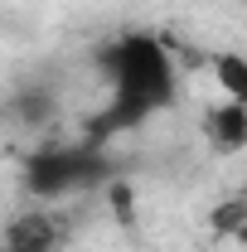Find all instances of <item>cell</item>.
<instances>
[{
    "instance_id": "cell-6",
    "label": "cell",
    "mask_w": 247,
    "mask_h": 252,
    "mask_svg": "<svg viewBox=\"0 0 247 252\" xmlns=\"http://www.w3.org/2000/svg\"><path fill=\"white\" fill-rule=\"evenodd\" d=\"M233 243H243V248H247V223H243V228H238V238H233Z\"/></svg>"
},
{
    "instance_id": "cell-4",
    "label": "cell",
    "mask_w": 247,
    "mask_h": 252,
    "mask_svg": "<svg viewBox=\"0 0 247 252\" xmlns=\"http://www.w3.org/2000/svg\"><path fill=\"white\" fill-rule=\"evenodd\" d=\"M209 68H214L218 93L228 97V102H243V107H247V54H238V49H218L214 59H209Z\"/></svg>"
},
{
    "instance_id": "cell-5",
    "label": "cell",
    "mask_w": 247,
    "mask_h": 252,
    "mask_svg": "<svg viewBox=\"0 0 247 252\" xmlns=\"http://www.w3.org/2000/svg\"><path fill=\"white\" fill-rule=\"evenodd\" d=\"M243 223H247V189H243V194H228L214 214H209V228H214L218 238H238Z\"/></svg>"
},
{
    "instance_id": "cell-7",
    "label": "cell",
    "mask_w": 247,
    "mask_h": 252,
    "mask_svg": "<svg viewBox=\"0 0 247 252\" xmlns=\"http://www.w3.org/2000/svg\"><path fill=\"white\" fill-rule=\"evenodd\" d=\"M0 252H5V238H0Z\"/></svg>"
},
{
    "instance_id": "cell-3",
    "label": "cell",
    "mask_w": 247,
    "mask_h": 252,
    "mask_svg": "<svg viewBox=\"0 0 247 252\" xmlns=\"http://www.w3.org/2000/svg\"><path fill=\"white\" fill-rule=\"evenodd\" d=\"M5 252H59L63 243V228H59V214L49 209H25L5 223Z\"/></svg>"
},
{
    "instance_id": "cell-1",
    "label": "cell",
    "mask_w": 247,
    "mask_h": 252,
    "mask_svg": "<svg viewBox=\"0 0 247 252\" xmlns=\"http://www.w3.org/2000/svg\"><path fill=\"white\" fill-rule=\"evenodd\" d=\"M117 93L126 107H151L170 97V59L151 39H131L117 49Z\"/></svg>"
},
{
    "instance_id": "cell-2",
    "label": "cell",
    "mask_w": 247,
    "mask_h": 252,
    "mask_svg": "<svg viewBox=\"0 0 247 252\" xmlns=\"http://www.w3.org/2000/svg\"><path fill=\"white\" fill-rule=\"evenodd\" d=\"M199 131H204V141H209L214 156H243L247 151V107L218 97L214 107H204Z\"/></svg>"
}]
</instances>
